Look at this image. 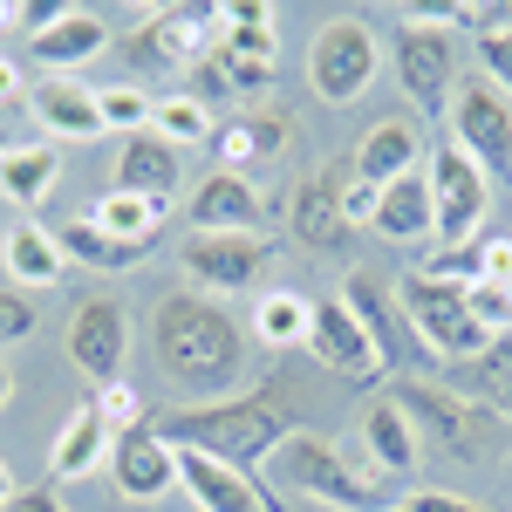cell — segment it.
Listing matches in <instances>:
<instances>
[{"label": "cell", "mask_w": 512, "mask_h": 512, "mask_svg": "<svg viewBox=\"0 0 512 512\" xmlns=\"http://www.w3.org/2000/svg\"><path fill=\"white\" fill-rule=\"evenodd\" d=\"M151 431L171 451H205L219 465H267L280 444L294 437V396L267 383L253 396H219V403H178V410H151Z\"/></svg>", "instance_id": "cell-1"}, {"label": "cell", "mask_w": 512, "mask_h": 512, "mask_svg": "<svg viewBox=\"0 0 512 512\" xmlns=\"http://www.w3.org/2000/svg\"><path fill=\"white\" fill-rule=\"evenodd\" d=\"M151 355H158V369L178 390L219 396V390H233L239 369H246V335H239V321L219 301L171 287L151 308Z\"/></svg>", "instance_id": "cell-2"}, {"label": "cell", "mask_w": 512, "mask_h": 512, "mask_svg": "<svg viewBox=\"0 0 512 512\" xmlns=\"http://www.w3.org/2000/svg\"><path fill=\"white\" fill-rule=\"evenodd\" d=\"M219 35H226V7H151L123 41V62L137 76H192L219 48Z\"/></svg>", "instance_id": "cell-3"}, {"label": "cell", "mask_w": 512, "mask_h": 512, "mask_svg": "<svg viewBox=\"0 0 512 512\" xmlns=\"http://www.w3.org/2000/svg\"><path fill=\"white\" fill-rule=\"evenodd\" d=\"M267 485H274V492L321 499V506H335V512H369L376 506V478H362L328 437H308V431H294L274 458H267Z\"/></svg>", "instance_id": "cell-4"}, {"label": "cell", "mask_w": 512, "mask_h": 512, "mask_svg": "<svg viewBox=\"0 0 512 512\" xmlns=\"http://www.w3.org/2000/svg\"><path fill=\"white\" fill-rule=\"evenodd\" d=\"M383 69V41L369 21H355V14H335L315 41H308V89H315L321 103H335V110H349L369 96V82Z\"/></svg>", "instance_id": "cell-5"}, {"label": "cell", "mask_w": 512, "mask_h": 512, "mask_svg": "<svg viewBox=\"0 0 512 512\" xmlns=\"http://www.w3.org/2000/svg\"><path fill=\"white\" fill-rule=\"evenodd\" d=\"M396 301H403L417 342H424L437 362H472V355H485L492 342H499V335L465 308V287H444V280H431V274H410Z\"/></svg>", "instance_id": "cell-6"}, {"label": "cell", "mask_w": 512, "mask_h": 512, "mask_svg": "<svg viewBox=\"0 0 512 512\" xmlns=\"http://www.w3.org/2000/svg\"><path fill=\"white\" fill-rule=\"evenodd\" d=\"M390 62H396V82H403L417 117H444L451 110V89H458V35L451 28L403 14V28L390 41Z\"/></svg>", "instance_id": "cell-7"}, {"label": "cell", "mask_w": 512, "mask_h": 512, "mask_svg": "<svg viewBox=\"0 0 512 512\" xmlns=\"http://www.w3.org/2000/svg\"><path fill=\"white\" fill-rule=\"evenodd\" d=\"M451 144L485 171V178H512V96L485 76H465L451 89Z\"/></svg>", "instance_id": "cell-8"}, {"label": "cell", "mask_w": 512, "mask_h": 512, "mask_svg": "<svg viewBox=\"0 0 512 512\" xmlns=\"http://www.w3.org/2000/svg\"><path fill=\"white\" fill-rule=\"evenodd\" d=\"M342 308L362 321V335H369V349H376V362H383V376L403 369V383H424V369H437V355L417 342V328H410V315H403V301H390V287H383V280L349 274Z\"/></svg>", "instance_id": "cell-9"}, {"label": "cell", "mask_w": 512, "mask_h": 512, "mask_svg": "<svg viewBox=\"0 0 512 512\" xmlns=\"http://www.w3.org/2000/svg\"><path fill=\"white\" fill-rule=\"evenodd\" d=\"M390 403L410 417V424H431L458 458H492V444H499V417L492 410H478L472 396H458L451 383H396Z\"/></svg>", "instance_id": "cell-10"}, {"label": "cell", "mask_w": 512, "mask_h": 512, "mask_svg": "<svg viewBox=\"0 0 512 512\" xmlns=\"http://www.w3.org/2000/svg\"><path fill=\"white\" fill-rule=\"evenodd\" d=\"M62 349H69V362H76L96 390L117 383L123 362H130V308H123L117 294H82L76 308H69Z\"/></svg>", "instance_id": "cell-11"}, {"label": "cell", "mask_w": 512, "mask_h": 512, "mask_svg": "<svg viewBox=\"0 0 512 512\" xmlns=\"http://www.w3.org/2000/svg\"><path fill=\"white\" fill-rule=\"evenodd\" d=\"M431 205H437V239L444 246H472V233L492 212V178L458 144H444V151H431Z\"/></svg>", "instance_id": "cell-12"}, {"label": "cell", "mask_w": 512, "mask_h": 512, "mask_svg": "<svg viewBox=\"0 0 512 512\" xmlns=\"http://www.w3.org/2000/svg\"><path fill=\"white\" fill-rule=\"evenodd\" d=\"M178 260H185V274H192L205 294H239V287H253V280L267 274L274 246L260 233H192Z\"/></svg>", "instance_id": "cell-13"}, {"label": "cell", "mask_w": 512, "mask_h": 512, "mask_svg": "<svg viewBox=\"0 0 512 512\" xmlns=\"http://www.w3.org/2000/svg\"><path fill=\"white\" fill-rule=\"evenodd\" d=\"M308 355H315L321 369H335L342 383H355V390H376V383H383V362H376V349H369L362 321H355L349 308H342V294H328V301H315Z\"/></svg>", "instance_id": "cell-14"}, {"label": "cell", "mask_w": 512, "mask_h": 512, "mask_svg": "<svg viewBox=\"0 0 512 512\" xmlns=\"http://www.w3.org/2000/svg\"><path fill=\"white\" fill-rule=\"evenodd\" d=\"M110 485H117L130 506H158L164 492L178 485V451L164 444L151 424L110 437Z\"/></svg>", "instance_id": "cell-15"}, {"label": "cell", "mask_w": 512, "mask_h": 512, "mask_svg": "<svg viewBox=\"0 0 512 512\" xmlns=\"http://www.w3.org/2000/svg\"><path fill=\"white\" fill-rule=\"evenodd\" d=\"M103 48H110V28H103V14H89V7H48L35 21V35H28V55H35L48 76H76Z\"/></svg>", "instance_id": "cell-16"}, {"label": "cell", "mask_w": 512, "mask_h": 512, "mask_svg": "<svg viewBox=\"0 0 512 512\" xmlns=\"http://www.w3.org/2000/svg\"><path fill=\"white\" fill-rule=\"evenodd\" d=\"M342 185H349V171H308L294 198H287V219H294V239L301 246H321V253H342L349 246V212H342Z\"/></svg>", "instance_id": "cell-17"}, {"label": "cell", "mask_w": 512, "mask_h": 512, "mask_svg": "<svg viewBox=\"0 0 512 512\" xmlns=\"http://www.w3.org/2000/svg\"><path fill=\"white\" fill-rule=\"evenodd\" d=\"M185 219H192V233H260L267 198L253 192L239 171H212V178H198Z\"/></svg>", "instance_id": "cell-18"}, {"label": "cell", "mask_w": 512, "mask_h": 512, "mask_svg": "<svg viewBox=\"0 0 512 512\" xmlns=\"http://www.w3.org/2000/svg\"><path fill=\"white\" fill-rule=\"evenodd\" d=\"M417 151H424V130H417V117H383L362 144H355L349 158V178H362V185H396L403 171H417Z\"/></svg>", "instance_id": "cell-19"}, {"label": "cell", "mask_w": 512, "mask_h": 512, "mask_svg": "<svg viewBox=\"0 0 512 512\" xmlns=\"http://www.w3.org/2000/svg\"><path fill=\"white\" fill-rule=\"evenodd\" d=\"M178 171H185V158H178V144H164L158 130L123 137V151H117V192L164 198V205H171V192H178Z\"/></svg>", "instance_id": "cell-20"}, {"label": "cell", "mask_w": 512, "mask_h": 512, "mask_svg": "<svg viewBox=\"0 0 512 512\" xmlns=\"http://www.w3.org/2000/svg\"><path fill=\"white\" fill-rule=\"evenodd\" d=\"M28 103H35V117H41V130H48V144H55V137H76V144L103 137L96 89H82L76 76H48L41 89H28Z\"/></svg>", "instance_id": "cell-21"}, {"label": "cell", "mask_w": 512, "mask_h": 512, "mask_svg": "<svg viewBox=\"0 0 512 512\" xmlns=\"http://www.w3.org/2000/svg\"><path fill=\"white\" fill-rule=\"evenodd\" d=\"M287 144H294V123L280 117V110H239L226 130H212V151H219L226 171H239V178H246V164L280 158Z\"/></svg>", "instance_id": "cell-22"}, {"label": "cell", "mask_w": 512, "mask_h": 512, "mask_svg": "<svg viewBox=\"0 0 512 512\" xmlns=\"http://www.w3.org/2000/svg\"><path fill=\"white\" fill-rule=\"evenodd\" d=\"M376 233L396 239V246H417V239L437 233V205H431V171H403L396 185H383V205H376Z\"/></svg>", "instance_id": "cell-23"}, {"label": "cell", "mask_w": 512, "mask_h": 512, "mask_svg": "<svg viewBox=\"0 0 512 512\" xmlns=\"http://www.w3.org/2000/svg\"><path fill=\"white\" fill-rule=\"evenodd\" d=\"M0 267L14 274V287H55V280L69 274V253L55 246V233H48V226L14 219V226L0 233Z\"/></svg>", "instance_id": "cell-24"}, {"label": "cell", "mask_w": 512, "mask_h": 512, "mask_svg": "<svg viewBox=\"0 0 512 512\" xmlns=\"http://www.w3.org/2000/svg\"><path fill=\"white\" fill-rule=\"evenodd\" d=\"M96 465H110V424L96 417V403H82L48 444V478H89Z\"/></svg>", "instance_id": "cell-25"}, {"label": "cell", "mask_w": 512, "mask_h": 512, "mask_svg": "<svg viewBox=\"0 0 512 512\" xmlns=\"http://www.w3.org/2000/svg\"><path fill=\"white\" fill-rule=\"evenodd\" d=\"M55 178H62V151H55L48 137L0 151V198H7V205H41V198L55 192Z\"/></svg>", "instance_id": "cell-26"}, {"label": "cell", "mask_w": 512, "mask_h": 512, "mask_svg": "<svg viewBox=\"0 0 512 512\" xmlns=\"http://www.w3.org/2000/svg\"><path fill=\"white\" fill-rule=\"evenodd\" d=\"M55 246H62L76 267H96V274H130V267H144V260H151V246H158V239L130 246V239L96 233L89 219H69V226H55Z\"/></svg>", "instance_id": "cell-27"}, {"label": "cell", "mask_w": 512, "mask_h": 512, "mask_svg": "<svg viewBox=\"0 0 512 512\" xmlns=\"http://www.w3.org/2000/svg\"><path fill=\"white\" fill-rule=\"evenodd\" d=\"M362 437H369V458L383 465V472H417V424L396 410L390 396H376L369 410H362Z\"/></svg>", "instance_id": "cell-28"}, {"label": "cell", "mask_w": 512, "mask_h": 512, "mask_svg": "<svg viewBox=\"0 0 512 512\" xmlns=\"http://www.w3.org/2000/svg\"><path fill=\"white\" fill-rule=\"evenodd\" d=\"M451 390L472 396L478 410H512V342H492L485 355H472V362H451Z\"/></svg>", "instance_id": "cell-29"}, {"label": "cell", "mask_w": 512, "mask_h": 512, "mask_svg": "<svg viewBox=\"0 0 512 512\" xmlns=\"http://www.w3.org/2000/svg\"><path fill=\"white\" fill-rule=\"evenodd\" d=\"M308 328H315V301L294 294V287H267V294L253 301V335H260L267 349H301Z\"/></svg>", "instance_id": "cell-30"}, {"label": "cell", "mask_w": 512, "mask_h": 512, "mask_svg": "<svg viewBox=\"0 0 512 512\" xmlns=\"http://www.w3.org/2000/svg\"><path fill=\"white\" fill-rule=\"evenodd\" d=\"M164 212H171L164 198L110 192V198H96V212H89V226H96V233H110V239H130V246H144V239H158Z\"/></svg>", "instance_id": "cell-31"}, {"label": "cell", "mask_w": 512, "mask_h": 512, "mask_svg": "<svg viewBox=\"0 0 512 512\" xmlns=\"http://www.w3.org/2000/svg\"><path fill=\"white\" fill-rule=\"evenodd\" d=\"M219 55H239V62H280L274 7H226V35H219Z\"/></svg>", "instance_id": "cell-32"}, {"label": "cell", "mask_w": 512, "mask_h": 512, "mask_svg": "<svg viewBox=\"0 0 512 512\" xmlns=\"http://www.w3.org/2000/svg\"><path fill=\"white\" fill-rule=\"evenodd\" d=\"M151 130H158L164 144H205L212 137V110L205 103H192V96H158V110H151Z\"/></svg>", "instance_id": "cell-33"}, {"label": "cell", "mask_w": 512, "mask_h": 512, "mask_svg": "<svg viewBox=\"0 0 512 512\" xmlns=\"http://www.w3.org/2000/svg\"><path fill=\"white\" fill-rule=\"evenodd\" d=\"M96 110H103V130H117V137H137V130H151V96L144 89H130V82H117V89H96Z\"/></svg>", "instance_id": "cell-34"}, {"label": "cell", "mask_w": 512, "mask_h": 512, "mask_svg": "<svg viewBox=\"0 0 512 512\" xmlns=\"http://www.w3.org/2000/svg\"><path fill=\"white\" fill-rule=\"evenodd\" d=\"M89 403H96V417L110 424V437H117V431H137V424H151V410H144V396H137V383H130V376L103 383Z\"/></svg>", "instance_id": "cell-35"}, {"label": "cell", "mask_w": 512, "mask_h": 512, "mask_svg": "<svg viewBox=\"0 0 512 512\" xmlns=\"http://www.w3.org/2000/svg\"><path fill=\"white\" fill-rule=\"evenodd\" d=\"M185 96L205 103V110H212V103H239V89H233V76H226V62H219V55H205L192 76H185Z\"/></svg>", "instance_id": "cell-36"}, {"label": "cell", "mask_w": 512, "mask_h": 512, "mask_svg": "<svg viewBox=\"0 0 512 512\" xmlns=\"http://www.w3.org/2000/svg\"><path fill=\"white\" fill-rule=\"evenodd\" d=\"M35 301H28V294H21V287H0V349H7V342H28V335H35Z\"/></svg>", "instance_id": "cell-37"}, {"label": "cell", "mask_w": 512, "mask_h": 512, "mask_svg": "<svg viewBox=\"0 0 512 512\" xmlns=\"http://www.w3.org/2000/svg\"><path fill=\"white\" fill-rule=\"evenodd\" d=\"M465 308H472V315L485 321L492 335H499V328H512V294H506V287H492V280L465 287Z\"/></svg>", "instance_id": "cell-38"}, {"label": "cell", "mask_w": 512, "mask_h": 512, "mask_svg": "<svg viewBox=\"0 0 512 512\" xmlns=\"http://www.w3.org/2000/svg\"><path fill=\"white\" fill-rule=\"evenodd\" d=\"M478 62H485V82L512 96V35H478Z\"/></svg>", "instance_id": "cell-39"}, {"label": "cell", "mask_w": 512, "mask_h": 512, "mask_svg": "<svg viewBox=\"0 0 512 512\" xmlns=\"http://www.w3.org/2000/svg\"><path fill=\"white\" fill-rule=\"evenodd\" d=\"M376 205H383V192H376V185H362V178H349V185H342V212H349V226H376Z\"/></svg>", "instance_id": "cell-40"}, {"label": "cell", "mask_w": 512, "mask_h": 512, "mask_svg": "<svg viewBox=\"0 0 512 512\" xmlns=\"http://www.w3.org/2000/svg\"><path fill=\"white\" fill-rule=\"evenodd\" d=\"M410 512H485L478 499H458V492H417Z\"/></svg>", "instance_id": "cell-41"}, {"label": "cell", "mask_w": 512, "mask_h": 512, "mask_svg": "<svg viewBox=\"0 0 512 512\" xmlns=\"http://www.w3.org/2000/svg\"><path fill=\"white\" fill-rule=\"evenodd\" d=\"M0 512H69V506H62V499H55L48 485H35V492H14V499H7Z\"/></svg>", "instance_id": "cell-42"}, {"label": "cell", "mask_w": 512, "mask_h": 512, "mask_svg": "<svg viewBox=\"0 0 512 512\" xmlns=\"http://www.w3.org/2000/svg\"><path fill=\"white\" fill-rule=\"evenodd\" d=\"M14 96H21V69L0 55V103H14Z\"/></svg>", "instance_id": "cell-43"}, {"label": "cell", "mask_w": 512, "mask_h": 512, "mask_svg": "<svg viewBox=\"0 0 512 512\" xmlns=\"http://www.w3.org/2000/svg\"><path fill=\"white\" fill-rule=\"evenodd\" d=\"M7 396H14V369L0 362V403H7Z\"/></svg>", "instance_id": "cell-44"}, {"label": "cell", "mask_w": 512, "mask_h": 512, "mask_svg": "<svg viewBox=\"0 0 512 512\" xmlns=\"http://www.w3.org/2000/svg\"><path fill=\"white\" fill-rule=\"evenodd\" d=\"M7 499H14V472L0 465V506H7Z\"/></svg>", "instance_id": "cell-45"}, {"label": "cell", "mask_w": 512, "mask_h": 512, "mask_svg": "<svg viewBox=\"0 0 512 512\" xmlns=\"http://www.w3.org/2000/svg\"><path fill=\"white\" fill-rule=\"evenodd\" d=\"M7 144H14V137H7V130H0V151H7Z\"/></svg>", "instance_id": "cell-46"}, {"label": "cell", "mask_w": 512, "mask_h": 512, "mask_svg": "<svg viewBox=\"0 0 512 512\" xmlns=\"http://www.w3.org/2000/svg\"><path fill=\"white\" fill-rule=\"evenodd\" d=\"M390 512H410V506H390Z\"/></svg>", "instance_id": "cell-47"}]
</instances>
